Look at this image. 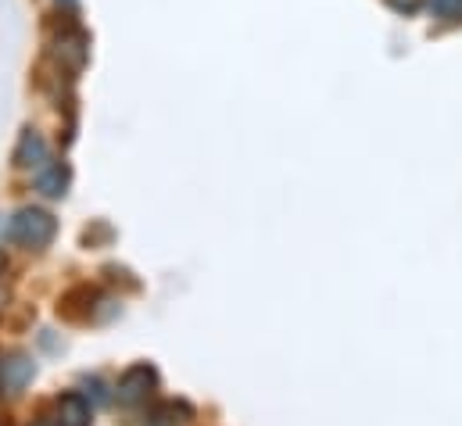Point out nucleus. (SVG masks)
<instances>
[{
  "label": "nucleus",
  "mask_w": 462,
  "mask_h": 426,
  "mask_svg": "<svg viewBox=\"0 0 462 426\" xmlns=\"http://www.w3.org/2000/svg\"><path fill=\"white\" fill-rule=\"evenodd\" d=\"M158 387V373L151 366H133L122 380H118V402L122 405H140L151 398V391Z\"/></svg>",
  "instance_id": "obj_3"
},
{
  "label": "nucleus",
  "mask_w": 462,
  "mask_h": 426,
  "mask_svg": "<svg viewBox=\"0 0 462 426\" xmlns=\"http://www.w3.org/2000/svg\"><path fill=\"white\" fill-rule=\"evenodd\" d=\"M387 7L398 11V14H416L423 7V0H387Z\"/></svg>",
  "instance_id": "obj_9"
},
{
  "label": "nucleus",
  "mask_w": 462,
  "mask_h": 426,
  "mask_svg": "<svg viewBox=\"0 0 462 426\" xmlns=\"http://www.w3.org/2000/svg\"><path fill=\"white\" fill-rule=\"evenodd\" d=\"M36 187H40V194H47V198H61V194L69 190V169L58 165V162H51L43 172H36Z\"/></svg>",
  "instance_id": "obj_7"
},
{
  "label": "nucleus",
  "mask_w": 462,
  "mask_h": 426,
  "mask_svg": "<svg viewBox=\"0 0 462 426\" xmlns=\"http://www.w3.org/2000/svg\"><path fill=\"white\" fill-rule=\"evenodd\" d=\"M94 423V412L90 405L79 398V394H65L54 409V426H90Z\"/></svg>",
  "instance_id": "obj_5"
},
{
  "label": "nucleus",
  "mask_w": 462,
  "mask_h": 426,
  "mask_svg": "<svg viewBox=\"0 0 462 426\" xmlns=\"http://www.w3.org/2000/svg\"><path fill=\"white\" fill-rule=\"evenodd\" d=\"M430 14L445 25H456L462 22V0H430Z\"/></svg>",
  "instance_id": "obj_8"
},
{
  "label": "nucleus",
  "mask_w": 462,
  "mask_h": 426,
  "mask_svg": "<svg viewBox=\"0 0 462 426\" xmlns=\"http://www.w3.org/2000/svg\"><path fill=\"white\" fill-rule=\"evenodd\" d=\"M32 380V362L25 355H11L7 362H0V394H14Z\"/></svg>",
  "instance_id": "obj_4"
},
{
  "label": "nucleus",
  "mask_w": 462,
  "mask_h": 426,
  "mask_svg": "<svg viewBox=\"0 0 462 426\" xmlns=\"http://www.w3.org/2000/svg\"><path fill=\"white\" fill-rule=\"evenodd\" d=\"M7 233H11L14 244H22L29 251H40V247H47L54 240L58 222H54V215L47 212V208H22V212L11 218V229Z\"/></svg>",
  "instance_id": "obj_1"
},
{
  "label": "nucleus",
  "mask_w": 462,
  "mask_h": 426,
  "mask_svg": "<svg viewBox=\"0 0 462 426\" xmlns=\"http://www.w3.org/2000/svg\"><path fill=\"white\" fill-rule=\"evenodd\" d=\"M0 269H4V255H0Z\"/></svg>",
  "instance_id": "obj_11"
},
{
  "label": "nucleus",
  "mask_w": 462,
  "mask_h": 426,
  "mask_svg": "<svg viewBox=\"0 0 462 426\" xmlns=\"http://www.w3.org/2000/svg\"><path fill=\"white\" fill-rule=\"evenodd\" d=\"M58 58L69 61V69H79L87 61V36L79 29H69L58 36Z\"/></svg>",
  "instance_id": "obj_6"
},
{
  "label": "nucleus",
  "mask_w": 462,
  "mask_h": 426,
  "mask_svg": "<svg viewBox=\"0 0 462 426\" xmlns=\"http://www.w3.org/2000/svg\"><path fill=\"white\" fill-rule=\"evenodd\" d=\"M51 162H54V158H51L47 140H43L36 129H25L22 140H18V147H14V165H18V169H29V172L36 176V172H43Z\"/></svg>",
  "instance_id": "obj_2"
},
{
  "label": "nucleus",
  "mask_w": 462,
  "mask_h": 426,
  "mask_svg": "<svg viewBox=\"0 0 462 426\" xmlns=\"http://www.w3.org/2000/svg\"><path fill=\"white\" fill-rule=\"evenodd\" d=\"M61 4H69V7H72V4H76V0H61Z\"/></svg>",
  "instance_id": "obj_10"
}]
</instances>
